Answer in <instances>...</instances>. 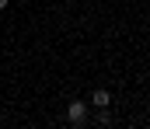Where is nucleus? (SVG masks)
I'll return each mask as SVG.
<instances>
[{"mask_svg": "<svg viewBox=\"0 0 150 129\" xmlns=\"http://www.w3.org/2000/svg\"><path fill=\"white\" fill-rule=\"evenodd\" d=\"M21 4H28V0H21Z\"/></svg>", "mask_w": 150, "mask_h": 129, "instance_id": "6", "label": "nucleus"}, {"mask_svg": "<svg viewBox=\"0 0 150 129\" xmlns=\"http://www.w3.org/2000/svg\"><path fill=\"white\" fill-rule=\"evenodd\" d=\"M91 101H94V105H98V108H108V105H112V94H108V91H105V87H98V91H94V94H91Z\"/></svg>", "mask_w": 150, "mask_h": 129, "instance_id": "2", "label": "nucleus"}, {"mask_svg": "<svg viewBox=\"0 0 150 129\" xmlns=\"http://www.w3.org/2000/svg\"><path fill=\"white\" fill-rule=\"evenodd\" d=\"M74 129H87V126H84V122H74Z\"/></svg>", "mask_w": 150, "mask_h": 129, "instance_id": "4", "label": "nucleus"}, {"mask_svg": "<svg viewBox=\"0 0 150 129\" xmlns=\"http://www.w3.org/2000/svg\"><path fill=\"white\" fill-rule=\"evenodd\" d=\"M84 115H87L84 101H70V105H67V119H70V122H84Z\"/></svg>", "mask_w": 150, "mask_h": 129, "instance_id": "1", "label": "nucleus"}, {"mask_svg": "<svg viewBox=\"0 0 150 129\" xmlns=\"http://www.w3.org/2000/svg\"><path fill=\"white\" fill-rule=\"evenodd\" d=\"M98 122H101V126H108V122H112V115H108V108H101V112H98Z\"/></svg>", "mask_w": 150, "mask_h": 129, "instance_id": "3", "label": "nucleus"}, {"mask_svg": "<svg viewBox=\"0 0 150 129\" xmlns=\"http://www.w3.org/2000/svg\"><path fill=\"white\" fill-rule=\"evenodd\" d=\"M7 4H11V0H0V11H4V7H7Z\"/></svg>", "mask_w": 150, "mask_h": 129, "instance_id": "5", "label": "nucleus"}]
</instances>
